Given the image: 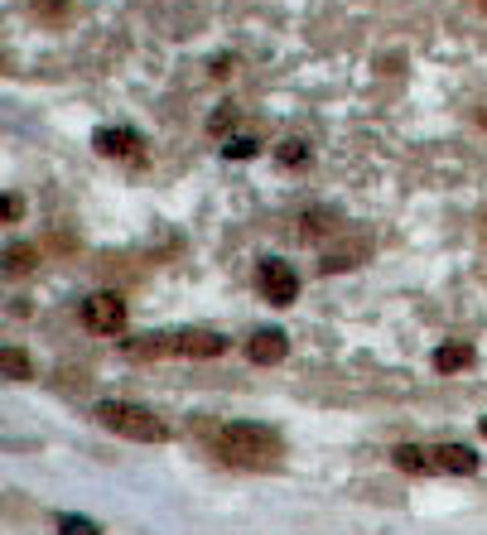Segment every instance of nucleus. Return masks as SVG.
<instances>
[{"label":"nucleus","instance_id":"obj_1","mask_svg":"<svg viewBox=\"0 0 487 535\" xmlns=\"http://www.w3.org/2000/svg\"><path fill=\"white\" fill-rule=\"evenodd\" d=\"M217 458L227 468H275L285 458V439L271 425H256V420H232V425L217 429Z\"/></svg>","mask_w":487,"mask_h":535},{"label":"nucleus","instance_id":"obj_2","mask_svg":"<svg viewBox=\"0 0 487 535\" xmlns=\"http://www.w3.org/2000/svg\"><path fill=\"white\" fill-rule=\"evenodd\" d=\"M97 425H107L121 439H136V444H164L169 439V425L160 415L131 401H97Z\"/></svg>","mask_w":487,"mask_h":535},{"label":"nucleus","instance_id":"obj_3","mask_svg":"<svg viewBox=\"0 0 487 535\" xmlns=\"http://www.w3.org/2000/svg\"><path fill=\"white\" fill-rule=\"evenodd\" d=\"M82 328H87V333H102V338L121 333V328H126V299L111 295V290L87 295L82 299Z\"/></svg>","mask_w":487,"mask_h":535},{"label":"nucleus","instance_id":"obj_4","mask_svg":"<svg viewBox=\"0 0 487 535\" xmlns=\"http://www.w3.org/2000/svg\"><path fill=\"white\" fill-rule=\"evenodd\" d=\"M256 285H261V295L271 299V304H295V295H299L295 266H290V261H280V256L261 261V270H256Z\"/></svg>","mask_w":487,"mask_h":535},{"label":"nucleus","instance_id":"obj_5","mask_svg":"<svg viewBox=\"0 0 487 535\" xmlns=\"http://www.w3.org/2000/svg\"><path fill=\"white\" fill-rule=\"evenodd\" d=\"M174 352H179V357H222V352H227V338L213 333V328H179V333H174Z\"/></svg>","mask_w":487,"mask_h":535},{"label":"nucleus","instance_id":"obj_6","mask_svg":"<svg viewBox=\"0 0 487 535\" xmlns=\"http://www.w3.org/2000/svg\"><path fill=\"white\" fill-rule=\"evenodd\" d=\"M97 155H111V160H140V135L131 126H107V131L92 135Z\"/></svg>","mask_w":487,"mask_h":535},{"label":"nucleus","instance_id":"obj_7","mask_svg":"<svg viewBox=\"0 0 487 535\" xmlns=\"http://www.w3.org/2000/svg\"><path fill=\"white\" fill-rule=\"evenodd\" d=\"M285 348H290V338H285L280 328H256L251 343H246V357H251L256 367H275V362L285 357Z\"/></svg>","mask_w":487,"mask_h":535},{"label":"nucleus","instance_id":"obj_8","mask_svg":"<svg viewBox=\"0 0 487 535\" xmlns=\"http://www.w3.org/2000/svg\"><path fill=\"white\" fill-rule=\"evenodd\" d=\"M430 454H434V468H439V473H454V478L478 473V454H473L468 444H439V449H430Z\"/></svg>","mask_w":487,"mask_h":535},{"label":"nucleus","instance_id":"obj_9","mask_svg":"<svg viewBox=\"0 0 487 535\" xmlns=\"http://www.w3.org/2000/svg\"><path fill=\"white\" fill-rule=\"evenodd\" d=\"M473 362H478L473 343H439V348H434V372H444V376L468 372Z\"/></svg>","mask_w":487,"mask_h":535},{"label":"nucleus","instance_id":"obj_10","mask_svg":"<svg viewBox=\"0 0 487 535\" xmlns=\"http://www.w3.org/2000/svg\"><path fill=\"white\" fill-rule=\"evenodd\" d=\"M391 463H396L401 473H415V478L434 473V454L420 449V444H396V449H391Z\"/></svg>","mask_w":487,"mask_h":535},{"label":"nucleus","instance_id":"obj_11","mask_svg":"<svg viewBox=\"0 0 487 535\" xmlns=\"http://www.w3.org/2000/svg\"><path fill=\"white\" fill-rule=\"evenodd\" d=\"M126 352H131V357H160V352H174V333H145V338H126Z\"/></svg>","mask_w":487,"mask_h":535},{"label":"nucleus","instance_id":"obj_12","mask_svg":"<svg viewBox=\"0 0 487 535\" xmlns=\"http://www.w3.org/2000/svg\"><path fill=\"white\" fill-rule=\"evenodd\" d=\"M0 362H5V376H10V381H29V372H34V367H29V357H25V348H15V343H5V348H0Z\"/></svg>","mask_w":487,"mask_h":535},{"label":"nucleus","instance_id":"obj_13","mask_svg":"<svg viewBox=\"0 0 487 535\" xmlns=\"http://www.w3.org/2000/svg\"><path fill=\"white\" fill-rule=\"evenodd\" d=\"M34 15L49 20V25H63V20L73 15V5H68V0H34Z\"/></svg>","mask_w":487,"mask_h":535},{"label":"nucleus","instance_id":"obj_14","mask_svg":"<svg viewBox=\"0 0 487 535\" xmlns=\"http://www.w3.org/2000/svg\"><path fill=\"white\" fill-rule=\"evenodd\" d=\"M5 270H10V275H29V270H34V251H29V246H10V251H5Z\"/></svg>","mask_w":487,"mask_h":535},{"label":"nucleus","instance_id":"obj_15","mask_svg":"<svg viewBox=\"0 0 487 535\" xmlns=\"http://www.w3.org/2000/svg\"><path fill=\"white\" fill-rule=\"evenodd\" d=\"M222 155H227V160H251V155H256V140H251V135H232V140L222 145Z\"/></svg>","mask_w":487,"mask_h":535},{"label":"nucleus","instance_id":"obj_16","mask_svg":"<svg viewBox=\"0 0 487 535\" xmlns=\"http://www.w3.org/2000/svg\"><path fill=\"white\" fill-rule=\"evenodd\" d=\"M275 160H280V164H290V169H299V164L309 160V150H304V140H285V145L275 150Z\"/></svg>","mask_w":487,"mask_h":535},{"label":"nucleus","instance_id":"obj_17","mask_svg":"<svg viewBox=\"0 0 487 535\" xmlns=\"http://www.w3.org/2000/svg\"><path fill=\"white\" fill-rule=\"evenodd\" d=\"M58 535H97V526H92L87 516H73V511H68V516H58Z\"/></svg>","mask_w":487,"mask_h":535},{"label":"nucleus","instance_id":"obj_18","mask_svg":"<svg viewBox=\"0 0 487 535\" xmlns=\"http://www.w3.org/2000/svg\"><path fill=\"white\" fill-rule=\"evenodd\" d=\"M232 121H237V107H222V111H213V121H208V131H232Z\"/></svg>","mask_w":487,"mask_h":535},{"label":"nucleus","instance_id":"obj_19","mask_svg":"<svg viewBox=\"0 0 487 535\" xmlns=\"http://www.w3.org/2000/svg\"><path fill=\"white\" fill-rule=\"evenodd\" d=\"M25 217V198L20 193H5V222H20Z\"/></svg>","mask_w":487,"mask_h":535},{"label":"nucleus","instance_id":"obj_20","mask_svg":"<svg viewBox=\"0 0 487 535\" xmlns=\"http://www.w3.org/2000/svg\"><path fill=\"white\" fill-rule=\"evenodd\" d=\"M478 434H483V439H487V415H483V420H478Z\"/></svg>","mask_w":487,"mask_h":535},{"label":"nucleus","instance_id":"obj_21","mask_svg":"<svg viewBox=\"0 0 487 535\" xmlns=\"http://www.w3.org/2000/svg\"><path fill=\"white\" fill-rule=\"evenodd\" d=\"M478 121H483V126H487V107H483V111H478Z\"/></svg>","mask_w":487,"mask_h":535},{"label":"nucleus","instance_id":"obj_22","mask_svg":"<svg viewBox=\"0 0 487 535\" xmlns=\"http://www.w3.org/2000/svg\"><path fill=\"white\" fill-rule=\"evenodd\" d=\"M478 5H483V10H487V0H478Z\"/></svg>","mask_w":487,"mask_h":535},{"label":"nucleus","instance_id":"obj_23","mask_svg":"<svg viewBox=\"0 0 487 535\" xmlns=\"http://www.w3.org/2000/svg\"><path fill=\"white\" fill-rule=\"evenodd\" d=\"M483 222H487V213H483Z\"/></svg>","mask_w":487,"mask_h":535}]
</instances>
